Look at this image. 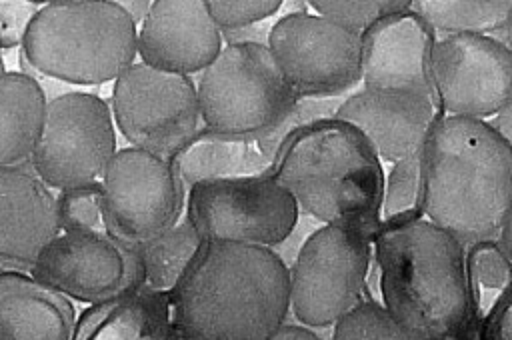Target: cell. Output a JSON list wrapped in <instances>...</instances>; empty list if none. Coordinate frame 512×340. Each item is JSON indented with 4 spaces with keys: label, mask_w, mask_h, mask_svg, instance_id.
Instances as JSON below:
<instances>
[{
    "label": "cell",
    "mask_w": 512,
    "mask_h": 340,
    "mask_svg": "<svg viewBox=\"0 0 512 340\" xmlns=\"http://www.w3.org/2000/svg\"><path fill=\"white\" fill-rule=\"evenodd\" d=\"M110 110L132 148L168 160L196 136L202 122L192 76L162 72L144 62H134L114 80Z\"/></svg>",
    "instance_id": "cell-10"
},
{
    "label": "cell",
    "mask_w": 512,
    "mask_h": 340,
    "mask_svg": "<svg viewBox=\"0 0 512 340\" xmlns=\"http://www.w3.org/2000/svg\"><path fill=\"white\" fill-rule=\"evenodd\" d=\"M476 340H512V290L484 320Z\"/></svg>",
    "instance_id": "cell-32"
},
{
    "label": "cell",
    "mask_w": 512,
    "mask_h": 340,
    "mask_svg": "<svg viewBox=\"0 0 512 340\" xmlns=\"http://www.w3.org/2000/svg\"><path fill=\"white\" fill-rule=\"evenodd\" d=\"M40 10L34 2H0V40L2 48L22 46L30 20Z\"/></svg>",
    "instance_id": "cell-31"
},
{
    "label": "cell",
    "mask_w": 512,
    "mask_h": 340,
    "mask_svg": "<svg viewBox=\"0 0 512 340\" xmlns=\"http://www.w3.org/2000/svg\"><path fill=\"white\" fill-rule=\"evenodd\" d=\"M74 302L26 270H0V340H72Z\"/></svg>",
    "instance_id": "cell-19"
},
{
    "label": "cell",
    "mask_w": 512,
    "mask_h": 340,
    "mask_svg": "<svg viewBox=\"0 0 512 340\" xmlns=\"http://www.w3.org/2000/svg\"><path fill=\"white\" fill-rule=\"evenodd\" d=\"M48 96L30 72H0V168L28 166Z\"/></svg>",
    "instance_id": "cell-22"
},
{
    "label": "cell",
    "mask_w": 512,
    "mask_h": 340,
    "mask_svg": "<svg viewBox=\"0 0 512 340\" xmlns=\"http://www.w3.org/2000/svg\"><path fill=\"white\" fill-rule=\"evenodd\" d=\"M414 8L446 36L504 30L512 14L510 0H422Z\"/></svg>",
    "instance_id": "cell-25"
},
{
    "label": "cell",
    "mask_w": 512,
    "mask_h": 340,
    "mask_svg": "<svg viewBox=\"0 0 512 340\" xmlns=\"http://www.w3.org/2000/svg\"><path fill=\"white\" fill-rule=\"evenodd\" d=\"M168 296L140 286L118 298L88 306L76 320L72 340H172Z\"/></svg>",
    "instance_id": "cell-20"
},
{
    "label": "cell",
    "mask_w": 512,
    "mask_h": 340,
    "mask_svg": "<svg viewBox=\"0 0 512 340\" xmlns=\"http://www.w3.org/2000/svg\"><path fill=\"white\" fill-rule=\"evenodd\" d=\"M172 340H182V338H178V336H174V338H172Z\"/></svg>",
    "instance_id": "cell-39"
},
{
    "label": "cell",
    "mask_w": 512,
    "mask_h": 340,
    "mask_svg": "<svg viewBox=\"0 0 512 340\" xmlns=\"http://www.w3.org/2000/svg\"><path fill=\"white\" fill-rule=\"evenodd\" d=\"M364 88L436 98L432 50L436 30L414 8L390 14L360 34Z\"/></svg>",
    "instance_id": "cell-15"
},
{
    "label": "cell",
    "mask_w": 512,
    "mask_h": 340,
    "mask_svg": "<svg viewBox=\"0 0 512 340\" xmlns=\"http://www.w3.org/2000/svg\"><path fill=\"white\" fill-rule=\"evenodd\" d=\"M446 116L434 98L362 88L344 98L336 118L358 128L382 162L422 152L432 128Z\"/></svg>",
    "instance_id": "cell-17"
},
{
    "label": "cell",
    "mask_w": 512,
    "mask_h": 340,
    "mask_svg": "<svg viewBox=\"0 0 512 340\" xmlns=\"http://www.w3.org/2000/svg\"><path fill=\"white\" fill-rule=\"evenodd\" d=\"M136 54L138 26L114 0L46 2L20 46L24 68L78 86L114 82Z\"/></svg>",
    "instance_id": "cell-5"
},
{
    "label": "cell",
    "mask_w": 512,
    "mask_h": 340,
    "mask_svg": "<svg viewBox=\"0 0 512 340\" xmlns=\"http://www.w3.org/2000/svg\"><path fill=\"white\" fill-rule=\"evenodd\" d=\"M104 230L128 244L150 240L182 220L186 186L172 160L120 148L100 178Z\"/></svg>",
    "instance_id": "cell-11"
},
{
    "label": "cell",
    "mask_w": 512,
    "mask_h": 340,
    "mask_svg": "<svg viewBox=\"0 0 512 340\" xmlns=\"http://www.w3.org/2000/svg\"><path fill=\"white\" fill-rule=\"evenodd\" d=\"M0 270H4V268H2V266H0Z\"/></svg>",
    "instance_id": "cell-40"
},
{
    "label": "cell",
    "mask_w": 512,
    "mask_h": 340,
    "mask_svg": "<svg viewBox=\"0 0 512 340\" xmlns=\"http://www.w3.org/2000/svg\"><path fill=\"white\" fill-rule=\"evenodd\" d=\"M196 92L204 128L244 140L280 132L300 102L266 42L226 44Z\"/></svg>",
    "instance_id": "cell-6"
},
{
    "label": "cell",
    "mask_w": 512,
    "mask_h": 340,
    "mask_svg": "<svg viewBox=\"0 0 512 340\" xmlns=\"http://www.w3.org/2000/svg\"><path fill=\"white\" fill-rule=\"evenodd\" d=\"M330 340H418L402 328L382 304L360 302L352 312L334 324Z\"/></svg>",
    "instance_id": "cell-27"
},
{
    "label": "cell",
    "mask_w": 512,
    "mask_h": 340,
    "mask_svg": "<svg viewBox=\"0 0 512 340\" xmlns=\"http://www.w3.org/2000/svg\"><path fill=\"white\" fill-rule=\"evenodd\" d=\"M410 0H312L310 6L316 14L362 34L378 20L410 8Z\"/></svg>",
    "instance_id": "cell-28"
},
{
    "label": "cell",
    "mask_w": 512,
    "mask_h": 340,
    "mask_svg": "<svg viewBox=\"0 0 512 340\" xmlns=\"http://www.w3.org/2000/svg\"><path fill=\"white\" fill-rule=\"evenodd\" d=\"M424 216V170L422 152L394 162L384 182L380 206V232L404 226Z\"/></svg>",
    "instance_id": "cell-26"
},
{
    "label": "cell",
    "mask_w": 512,
    "mask_h": 340,
    "mask_svg": "<svg viewBox=\"0 0 512 340\" xmlns=\"http://www.w3.org/2000/svg\"><path fill=\"white\" fill-rule=\"evenodd\" d=\"M0 72H2V70H0Z\"/></svg>",
    "instance_id": "cell-41"
},
{
    "label": "cell",
    "mask_w": 512,
    "mask_h": 340,
    "mask_svg": "<svg viewBox=\"0 0 512 340\" xmlns=\"http://www.w3.org/2000/svg\"><path fill=\"white\" fill-rule=\"evenodd\" d=\"M268 340H324L314 332V328H308L304 324H290L284 322Z\"/></svg>",
    "instance_id": "cell-33"
},
{
    "label": "cell",
    "mask_w": 512,
    "mask_h": 340,
    "mask_svg": "<svg viewBox=\"0 0 512 340\" xmlns=\"http://www.w3.org/2000/svg\"><path fill=\"white\" fill-rule=\"evenodd\" d=\"M30 274L84 304H100L144 284L136 248L106 230L60 232L36 258Z\"/></svg>",
    "instance_id": "cell-13"
},
{
    "label": "cell",
    "mask_w": 512,
    "mask_h": 340,
    "mask_svg": "<svg viewBox=\"0 0 512 340\" xmlns=\"http://www.w3.org/2000/svg\"><path fill=\"white\" fill-rule=\"evenodd\" d=\"M466 282L470 318L464 340H476L484 320L512 290V262L498 240H480L468 246Z\"/></svg>",
    "instance_id": "cell-23"
},
{
    "label": "cell",
    "mask_w": 512,
    "mask_h": 340,
    "mask_svg": "<svg viewBox=\"0 0 512 340\" xmlns=\"http://www.w3.org/2000/svg\"><path fill=\"white\" fill-rule=\"evenodd\" d=\"M0 70H4V62H2V40H0Z\"/></svg>",
    "instance_id": "cell-38"
},
{
    "label": "cell",
    "mask_w": 512,
    "mask_h": 340,
    "mask_svg": "<svg viewBox=\"0 0 512 340\" xmlns=\"http://www.w3.org/2000/svg\"><path fill=\"white\" fill-rule=\"evenodd\" d=\"M498 242H500L502 250L506 252V256H508V258H510V262H512V204H510V210H508L506 220H504V224H502V230H500Z\"/></svg>",
    "instance_id": "cell-35"
},
{
    "label": "cell",
    "mask_w": 512,
    "mask_h": 340,
    "mask_svg": "<svg viewBox=\"0 0 512 340\" xmlns=\"http://www.w3.org/2000/svg\"><path fill=\"white\" fill-rule=\"evenodd\" d=\"M120 4L130 14V18L136 22V26H140L144 22V18L152 6V2H120Z\"/></svg>",
    "instance_id": "cell-36"
},
{
    "label": "cell",
    "mask_w": 512,
    "mask_h": 340,
    "mask_svg": "<svg viewBox=\"0 0 512 340\" xmlns=\"http://www.w3.org/2000/svg\"><path fill=\"white\" fill-rule=\"evenodd\" d=\"M58 234L56 196L30 164L0 168V266L30 272Z\"/></svg>",
    "instance_id": "cell-18"
},
{
    "label": "cell",
    "mask_w": 512,
    "mask_h": 340,
    "mask_svg": "<svg viewBox=\"0 0 512 340\" xmlns=\"http://www.w3.org/2000/svg\"><path fill=\"white\" fill-rule=\"evenodd\" d=\"M424 214L470 246L496 240L512 204V148L486 120L444 116L422 148Z\"/></svg>",
    "instance_id": "cell-2"
},
{
    "label": "cell",
    "mask_w": 512,
    "mask_h": 340,
    "mask_svg": "<svg viewBox=\"0 0 512 340\" xmlns=\"http://www.w3.org/2000/svg\"><path fill=\"white\" fill-rule=\"evenodd\" d=\"M118 152L110 104L90 92L48 98L30 168L50 190L98 184Z\"/></svg>",
    "instance_id": "cell-9"
},
{
    "label": "cell",
    "mask_w": 512,
    "mask_h": 340,
    "mask_svg": "<svg viewBox=\"0 0 512 340\" xmlns=\"http://www.w3.org/2000/svg\"><path fill=\"white\" fill-rule=\"evenodd\" d=\"M184 214L202 240L242 242L274 250L294 232L300 206L272 174L264 172L190 186Z\"/></svg>",
    "instance_id": "cell-8"
},
{
    "label": "cell",
    "mask_w": 512,
    "mask_h": 340,
    "mask_svg": "<svg viewBox=\"0 0 512 340\" xmlns=\"http://www.w3.org/2000/svg\"><path fill=\"white\" fill-rule=\"evenodd\" d=\"M322 224L380 232L382 160L352 124L320 118L298 126L280 144L268 170Z\"/></svg>",
    "instance_id": "cell-3"
},
{
    "label": "cell",
    "mask_w": 512,
    "mask_h": 340,
    "mask_svg": "<svg viewBox=\"0 0 512 340\" xmlns=\"http://www.w3.org/2000/svg\"><path fill=\"white\" fill-rule=\"evenodd\" d=\"M274 158L276 152L266 138H230L202 126L172 158V164L184 186L190 188L204 180L264 174L270 170Z\"/></svg>",
    "instance_id": "cell-21"
},
{
    "label": "cell",
    "mask_w": 512,
    "mask_h": 340,
    "mask_svg": "<svg viewBox=\"0 0 512 340\" xmlns=\"http://www.w3.org/2000/svg\"><path fill=\"white\" fill-rule=\"evenodd\" d=\"M490 124L494 126V130L504 138V142L512 148V102L502 108L492 120Z\"/></svg>",
    "instance_id": "cell-34"
},
{
    "label": "cell",
    "mask_w": 512,
    "mask_h": 340,
    "mask_svg": "<svg viewBox=\"0 0 512 340\" xmlns=\"http://www.w3.org/2000/svg\"><path fill=\"white\" fill-rule=\"evenodd\" d=\"M298 98H336L362 82V38L306 10L282 16L266 36Z\"/></svg>",
    "instance_id": "cell-12"
},
{
    "label": "cell",
    "mask_w": 512,
    "mask_h": 340,
    "mask_svg": "<svg viewBox=\"0 0 512 340\" xmlns=\"http://www.w3.org/2000/svg\"><path fill=\"white\" fill-rule=\"evenodd\" d=\"M168 304L182 340H268L290 312V270L272 248L204 240Z\"/></svg>",
    "instance_id": "cell-1"
},
{
    "label": "cell",
    "mask_w": 512,
    "mask_h": 340,
    "mask_svg": "<svg viewBox=\"0 0 512 340\" xmlns=\"http://www.w3.org/2000/svg\"><path fill=\"white\" fill-rule=\"evenodd\" d=\"M438 104L450 116H496L512 102V52L486 34H450L430 60Z\"/></svg>",
    "instance_id": "cell-14"
},
{
    "label": "cell",
    "mask_w": 512,
    "mask_h": 340,
    "mask_svg": "<svg viewBox=\"0 0 512 340\" xmlns=\"http://www.w3.org/2000/svg\"><path fill=\"white\" fill-rule=\"evenodd\" d=\"M372 246V236L354 226L316 228L288 268L294 318L308 328H328L364 302Z\"/></svg>",
    "instance_id": "cell-7"
},
{
    "label": "cell",
    "mask_w": 512,
    "mask_h": 340,
    "mask_svg": "<svg viewBox=\"0 0 512 340\" xmlns=\"http://www.w3.org/2000/svg\"><path fill=\"white\" fill-rule=\"evenodd\" d=\"M202 242V236L184 218L170 230L150 240L132 244L142 260L144 286L168 296L182 278Z\"/></svg>",
    "instance_id": "cell-24"
},
{
    "label": "cell",
    "mask_w": 512,
    "mask_h": 340,
    "mask_svg": "<svg viewBox=\"0 0 512 340\" xmlns=\"http://www.w3.org/2000/svg\"><path fill=\"white\" fill-rule=\"evenodd\" d=\"M60 232L104 230L100 184L62 190L56 196Z\"/></svg>",
    "instance_id": "cell-29"
},
{
    "label": "cell",
    "mask_w": 512,
    "mask_h": 340,
    "mask_svg": "<svg viewBox=\"0 0 512 340\" xmlns=\"http://www.w3.org/2000/svg\"><path fill=\"white\" fill-rule=\"evenodd\" d=\"M280 0H208V10L222 34L244 32L280 10Z\"/></svg>",
    "instance_id": "cell-30"
},
{
    "label": "cell",
    "mask_w": 512,
    "mask_h": 340,
    "mask_svg": "<svg viewBox=\"0 0 512 340\" xmlns=\"http://www.w3.org/2000/svg\"><path fill=\"white\" fill-rule=\"evenodd\" d=\"M504 36H506V46H508L510 52H512V14H510V18H508V22H506Z\"/></svg>",
    "instance_id": "cell-37"
},
{
    "label": "cell",
    "mask_w": 512,
    "mask_h": 340,
    "mask_svg": "<svg viewBox=\"0 0 512 340\" xmlns=\"http://www.w3.org/2000/svg\"><path fill=\"white\" fill-rule=\"evenodd\" d=\"M222 52L208 0H154L138 28L140 62L162 72L202 74Z\"/></svg>",
    "instance_id": "cell-16"
},
{
    "label": "cell",
    "mask_w": 512,
    "mask_h": 340,
    "mask_svg": "<svg viewBox=\"0 0 512 340\" xmlns=\"http://www.w3.org/2000/svg\"><path fill=\"white\" fill-rule=\"evenodd\" d=\"M384 310L418 340H464L470 302L464 244L430 220L374 238Z\"/></svg>",
    "instance_id": "cell-4"
}]
</instances>
